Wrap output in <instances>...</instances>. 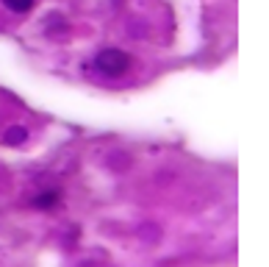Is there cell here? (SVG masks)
I'll use <instances>...</instances> for the list:
<instances>
[{
    "instance_id": "4",
    "label": "cell",
    "mask_w": 269,
    "mask_h": 267,
    "mask_svg": "<svg viewBox=\"0 0 269 267\" xmlns=\"http://www.w3.org/2000/svg\"><path fill=\"white\" fill-rule=\"evenodd\" d=\"M61 201V195L59 192H42V195H36L33 198V206L36 209H42V211H47V209H53L56 203Z\"/></svg>"
},
{
    "instance_id": "1",
    "label": "cell",
    "mask_w": 269,
    "mask_h": 267,
    "mask_svg": "<svg viewBox=\"0 0 269 267\" xmlns=\"http://www.w3.org/2000/svg\"><path fill=\"white\" fill-rule=\"evenodd\" d=\"M94 67H98L103 75L120 78V75H125L130 70V56L117 50V47H106V50H100L98 56H94Z\"/></svg>"
},
{
    "instance_id": "2",
    "label": "cell",
    "mask_w": 269,
    "mask_h": 267,
    "mask_svg": "<svg viewBox=\"0 0 269 267\" xmlns=\"http://www.w3.org/2000/svg\"><path fill=\"white\" fill-rule=\"evenodd\" d=\"M25 139H28V128H23V126H11L9 131L3 134V145H9V148L23 145Z\"/></svg>"
},
{
    "instance_id": "6",
    "label": "cell",
    "mask_w": 269,
    "mask_h": 267,
    "mask_svg": "<svg viewBox=\"0 0 269 267\" xmlns=\"http://www.w3.org/2000/svg\"><path fill=\"white\" fill-rule=\"evenodd\" d=\"M142 237H144V239H158V228H153V231H150V223H144Z\"/></svg>"
},
{
    "instance_id": "3",
    "label": "cell",
    "mask_w": 269,
    "mask_h": 267,
    "mask_svg": "<svg viewBox=\"0 0 269 267\" xmlns=\"http://www.w3.org/2000/svg\"><path fill=\"white\" fill-rule=\"evenodd\" d=\"M0 3H3L6 9L11 11V14H28L36 0H0Z\"/></svg>"
},
{
    "instance_id": "5",
    "label": "cell",
    "mask_w": 269,
    "mask_h": 267,
    "mask_svg": "<svg viewBox=\"0 0 269 267\" xmlns=\"http://www.w3.org/2000/svg\"><path fill=\"white\" fill-rule=\"evenodd\" d=\"M108 167L117 170V173H122V170L130 167V156H128V153H114L111 159H108Z\"/></svg>"
}]
</instances>
